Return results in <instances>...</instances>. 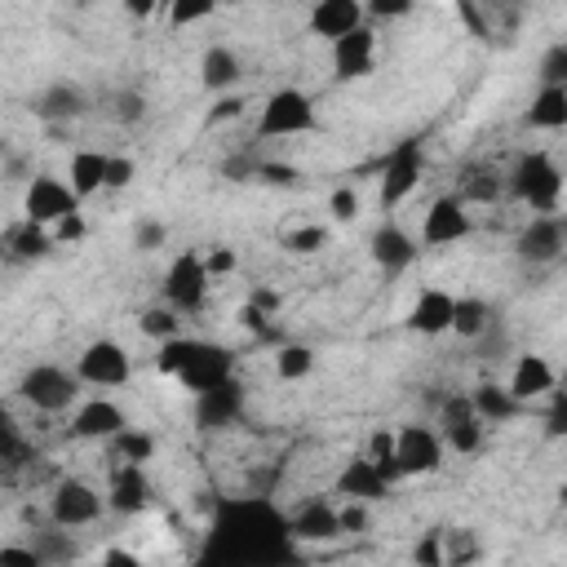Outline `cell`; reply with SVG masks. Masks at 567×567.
<instances>
[{"label":"cell","mask_w":567,"mask_h":567,"mask_svg":"<svg viewBox=\"0 0 567 567\" xmlns=\"http://www.w3.org/2000/svg\"><path fill=\"white\" fill-rule=\"evenodd\" d=\"M164 221H155V217H142L137 226H133V244L142 248V252H155V248H164Z\"/></svg>","instance_id":"7dc6e473"},{"label":"cell","mask_w":567,"mask_h":567,"mask_svg":"<svg viewBox=\"0 0 567 567\" xmlns=\"http://www.w3.org/2000/svg\"><path fill=\"white\" fill-rule=\"evenodd\" d=\"M501 195V173H492V168H474L465 182H461V199L470 204V199H496Z\"/></svg>","instance_id":"60d3db41"},{"label":"cell","mask_w":567,"mask_h":567,"mask_svg":"<svg viewBox=\"0 0 567 567\" xmlns=\"http://www.w3.org/2000/svg\"><path fill=\"white\" fill-rule=\"evenodd\" d=\"M509 394L527 408V403H536V399H549L554 390H558V381H554V363L545 359V354H518L514 359V368H509Z\"/></svg>","instance_id":"603a6c76"},{"label":"cell","mask_w":567,"mask_h":567,"mask_svg":"<svg viewBox=\"0 0 567 567\" xmlns=\"http://www.w3.org/2000/svg\"><path fill=\"white\" fill-rule=\"evenodd\" d=\"M97 567H142V558H137L133 549H124V545H111V549L97 558Z\"/></svg>","instance_id":"680465c9"},{"label":"cell","mask_w":567,"mask_h":567,"mask_svg":"<svg viewBox=\"0 0 567 567\" xmlns=\"http://www.w3.org/2000/svg\"><path fill=\"white\" fill-rule=\"evenodd\" d=\"M239 75H244V62H239V53L230 44H208L199 53V84L208 93H230L239 84Z\"/></svg>","instance_id":"484cf974"},{"label":"cell","mask_w":567,"mask_h":567,"mask_svg":"<svg viewBox=\"0 0 567 567\" xmlns=\"http://www.w3.org/2000/svg\"><path fill=\"white\" fill-rule=\"evenodd\" d=\"M288 523H292V540L297 545H328V540L341 536V509L332 501H319V496L301 501L288 514Z\"/></svg>","instance_id":"ffe728a7"},{"label":"cell","mask_w":567,"mask_h":567,"mask_svg":"<svg viewBox=\"0 0 567 567\" xmlns=\"http://www.w3.org/2000/svg\"><path fill=\"white\" fill-rule=\"evenodd\" d=\"M0 567H49V563L40 558L35 545H4L0 549Z\"/></svg>","instance_id":"681fc988"},{"label":"cell","mask_w":567,"mask_h":567,"mask_svg":"<svg viewBox=\"0 0 567 567\" xmlns=\"http://www.w3.org/2000/svg\"><path fill=\"white\" fill-rule=\"evenodd\" d=\"M496 323V310L487 297H456V315H452V332L461 341H483V332Z\"/></svg>","instance_id":"4dcf8cb0"},{"label":"cell","mask_w":567,"mask_h":567,"mask_svg":"<svg viewBox=\"0 0 567 567\" xmlns=\"http://www.w3.org/2000/svg\"><path fill=\"white\" fill-rule=\"evenodd\" d=\"M421 177H425V146H421V137H408V142H399L394 151H390V159H385V168H381V208L390 213V208H399L416 186H421Z\"/></svg>","instance_id":"8fae6325"},{"label":"cell","mask_w":567,"mask_h":567,"mask_svg":"<svg viewBox=\"0 0 567 567\" xmlns=\"http://www.w3.org/2000/svg\"><path fill=\"white\" fill-rule=\"evenodd\" d=\"M244 111V97H235V93H226V97H217L213 102V111H208V124H221V120H235Z\"/></svg>","instance_id":"6f0895ef"},{"label":"cell","mask_w":567,"mask_h":567,"mask_svg":"<svg viewBox=\"0 0 567 567\" xmlns=\"http://www.w3.org/2000/svg\"><path fill=\"white\" fill-rule=\"evenodd\" d=\"M155 368L173 381H182L190 394H204L221 381H235V350L221 341H204V337H177L168 346H159Z\"/></svg>","instance_id":"7a4b0ae2"},{"label":"cell","mask_w":567,"mask_h":567,"mask_svg":"<svg viewBox=\"0 0 567 567\" xmlns=\"http://www.w3.org/2000/svg\"><path fill=\"white\" fill-rule=\"evenodd\" d=\"M208 284H213V275L204 266V252L186 248V252H177L168 261V270L159 279V301L173 306L177 315H199L204 301H208Z\"/></svg>","instance_id":"8992f818"},{"label":"cell","mask_w":567,"mask_h":567,"mask_svg":"<svg viewBox=\"0 0 567 567\" xmlns=\"http://www.w3.org/2000/svg\"><path fill=\"white\" fill-rule=\"evenodd\" d=\"M102 509H106V496L89 478H80V474H62L53 483V492H49V518H53V527H66V532L89 527V523L102 518Z\"/></svg>","instance_id":"52a82bcc"},{"label":"cell","mask_w":567,"mask_h":567,"mask_svg":"<svg viewBox=\"0 0 567 567\" xmlns=\"http://www.w3.org/2000/svg\"><path fill=\"white\" fill-rule=\"evenodd\" d=\"M266 319H270V315H266L261 306H252V301H248V306H239V323H244V328H252V332H266Z\"/></svg>","instance_id":"91938a15"},{"label":"cell","mask_w":567,"mask_h":567,"mask_svg":"<svg viewBox=\"0 0 567 567\" xmlns=\"http://www.w3.org/2000/svg\"><path fill=\"white\" fill-rule=\"evenodd\" d=\"M315 128H319V111L306 89L284 84L261 102L257 137H297V133H315Z\"/></svg>","instance_id":"277c9868"},{"label":"cell","mask_w":567,"mask_h":567,"mask_svg":"<svg viewBox=\"0 0 567 567\" xmlns=\"http://www.w3.org/2000/svg\"><path fill=\"white\" fill-rule=\"evenodd\" d=\"M106 447H111V465H146V461L155 456V434L128 425V430H120Z\"/></svg>","instance_id":"1f68e13d"},{"label":"cell","mask_w":567,"mask_h":567,"mask_svg":"<svg viewBox=\"0 0 567 567\" xmlns=\"http://www.w3.org/2000/svg\"><path fill=\"white\" fill-rule=\"evenodd\" d=\"M75 377H80V385L115 390V385H124L133 377V354L115 337H97L75 354Z\"/></svg>","instance_id":"9c48e42d"},{"label":"cell","mask_w":567,"mask_h":567,"mask_svg":"<svg viewBox=\"0 0 567 567\" xmlns=\"http://www.w3.org/2000/svg\"><path fill=\"white\" fill-rule=\"evenodd\" d=\"M137 177V164L128 155H111L106 159V190H128Z\"/></svg>","instance_id":"f6af8a7d"},{"label":"cell","mask_w":567,"mask_h":567,"mask_svg":"<svg viewBox=\"0 0 567 567\" xmlns=\"http://www.w3.org/2000/svg\"><path fill=\"white\" fill-rule=\"evenodd\" d=\"M372 66H377V27L372 22L332 44V80H341V84L363 80V75H372Z\"/></svg>","instance_id":"d6986e66"},{"label":"cell","mask_w":567,"mask_h":567,"mask_svg":"<svg viewBox=\"0 0 567 567\" xmlns=\"http://www.w3.org/2000/svg\"><path fill=\"white\" fill-rule=\"evenodd\" d=\"M363 456L390 478V483H399L403 474H399V434L390 430V425H377L372 434H368V447H363Z\"/></svg>","instance_id":"836d02e7"},{"label":"cell","mask_w":567,"mask_h":567,"mask_svg":"<svg viewBox=\"0 0 567 567\" xmlns=\"http://www.w3.org/2000/svg\"><path fill=\"white\" fill-rule=\"evenodd\" d=\"M523 124L527 128H540V133H558L567 128V89H536L527 111H523Z\"/></svg>","instance_id":"f546056e"},{"label":"cell","mask_w":567,"mask_h":567,"mask_svg":"<svg viewBox=\"0 0 567 567\" xmlns=\"http://www.w3.org/2000/svg\"><path fill=\"white\" fill-rule=\"evenodd\" d=\"M106 151H93V146H80V151H71V168H66V182H71V190L80 195V199H89V195H97V190H106Z\"/></svg>","instance_id":"83f0119b"},{"label":"cell","mask_w":567,"mask_h":567,"mask_svg":"<svg viewBox=\"0 0 567 567\" xmlns=\"http://www.w3.org/2000/svg\"><path fill=\"white\" fill-rule=\"evenodd\" d=\"M412 0H368V18H408Z\"/></svg>","instance_id":"11a10c76"},{"label":"cell","mask_w":567,"mask_h":567,"mask_svg":"<svg viewBox=\"0 0 567 567\" xmlns=\"http://www.w3.org/2000/svg\"><path fill=\"white\" fill-rule=\"evenodd\" d=\"M461 22H470V31L478 35V40H492V27H487V18H483V9L478 4H470V0H461Z\"/></svg>","instance_id":"9f6ffc18"},{"label":"cell","mask_w":567,"mask_h":567,"mask_svg":"<svg viewBox=\"0 0 567 567\" xmlns=\"http://www.w3.org/2000/svg\"><path fill=\"white\" fill-rule=\"evenodd\" d=\"M257 182H266V186H297L301 182V173L292 168V164H257Z\"/></svg>","instance_id":"f907efd6"},{"label":"cell","mask_w":567,"mask_h":567,"mask_svg":"<svg viewBox=\"0 0 567 567\" xmlns=\"http://www.w3.org/2000/svg\"><path fill=\"white\" fill-rule=\"evenodd\" d=\"M540 89H567V40H554L536 62Z\"/></svg>","instance_id":"ab89813d"},{"label":"cell","mask_w":567,"mask_h":567,"mask_svg":"<svg viewBox=\"0 0 567 567\" xmlns=\"http://www.w3.org/2000/svg\"><path fill=\"white\" fill-rule=\"evenodd\" d=\"M452 315H456V297L447 288H421L403 315V328L416 337H443L452 332Z\"/></svg>","instance_id":"e0dca14e"},{"label":"cell","mask_w":567,"mask_h":567,"mask_svg":"<svg viewBox=\"0 0 567 567\" xmlns=\"http://www.w3.org/2000/svg\"><path fill=\"white\" fill-rule=\"evenodd\" d=\"M155 501V483L146 474V465H111L106 478V509L111 514H142Z\"/></svg>","instance_id":"2e32d148"},{"label":"cell","mask_w":567,"mask_h":567,"mask_svg":"<svg viewBox=\"0 0 567 567\" xmlns=\"http://www.w3.org/2000/svg\"><path fill=\"white\" fill-rule=\"evenodd\" d=\"M137 328H142V337H151L155 346H168V341L186 337V332H182V315H177L173 306H164V301L146 306V310L137 315Z\"/></svg>","instance_id":"d6a6232c"},{"label":"cell","mask_w":567,"mask_h":567,"mask_svg":"<svg viewBox=\"0 0 567 567\" xmlns=\"http://www.w3.org/2000/svg\"><path fill=\"white\" fill-rule=\"evenodd\" d=\"M204 18H213V0H186V4H173L168 9V22L173 27H195Z\"/></svg>","instance_id":"ee69618b"},{"label":"cell","mask_w":567,"mask_h":567,"mask_svg":"<svg viewBox=\"0 0 567 567\" xmlns=\"http://www.w3.org/2000/svg\"><path fill=\"white\" fill-rule=\"evenodd\" d=\"M558 501H563V505H567V483H563V487H558Z\"/></svg>","instance_id":"e7e4bbea"},{"label":"cell","mask_w":567,"mask_h":567,"mask_svg":"<svg viewBox=\"0 0 567 567\" xmlns=\"http://www.w3.org/2000/svg\"><path fill=\"white\" fill-rule=\"evenodd\" d=\"M412 563L416 567H447V549H443V527H430L416 549H412Z\"/></svg>","instance_id":"b9f144b4"},{"label":"cell","mask_w":567,"mask_h":567,"mask_svg":"<svg viewBox=\"0 0 567 567\" xmlns=\"http://www.w3.org/2000/svg\"><path fill=\"white\" fill-rule=\"evenodd\" d=\"M27 456H31V452H27V443L18 439V430H13V425H4V465H9V470H18V465H27Z\"/></svg>","instance_id":"db71d44e"},{"label":"cell","mask_w":567,"mask_h":567,"mask_svg":"<svg viewBox=\"0 0 567 567\" xmlns=\"http://www.w3.org/2000/svg\"><path fill=\"white\" fill-rule=\"evenodd\" d=\"M439 434L447 443V452H461V456H474L483 447V421L470 403V394H447L443 408H439Z\"/></svg>","instance_id":"5bb4252c"},{"label":"cell","mask_w":567,"mask_h":567,"mask_svg":"<svg viewBox=\"0 0 567 567\" xmlns=\"http://www.w3.org/2000/svg\"><path fill=\"white\" fill-rule=\"evenodd\" d=\"M359 27H368V4L363 0H319L310 9V35H319L328 44L346 40Z\"/></svg>","instance_id":"44dd1931"},{"label":"cell","mask_w":567,"mask_h":567,"mask_svg":"<svg viewBox=\"0 0 567 567\" xmlns=\"http://www.w3.org/2000/svg\"><path fill=\"white\" fill-rule=\"evenodd\" d=\"M31 545L40 549V558H44L49 567H66V563H75V554H80L66 527H58V532H40Z\"/></svg>","instance_id":"f35d334b"},{"label":"cell","mask_w":567,"mask_h":567,"mask_svg":"<svg viewBox=\"0 0 567 567\" xmlns=\"http://www.w3.org/2000/svg\"><path fill=\"white\" fill-rule=\"evenodd\" d=\"M328 213H332L337 221H350V217L359 213V190H354V186H337V190L328 195Z\"/></svg>","instance_id":"c3c4849f"},{"label":"cell","mask_w":567,"mask_h":567,"mask_svg":"<svg viewBox=\"0 0 567 567\" xmlns=\"http://www.w3.org/2000/svg\"><path fill=\"white\" fill-rule=\"evenodd\" d=\"M4 248H9L13 261H40V257H49L58 248V239H53L49 226H35V221L22 217V221H13L4 230Z\"/></svg>","instance_id":"f1b7e54d"},{"label":"cell","mask_w":567,"mask_h":567,"mask_svg":"<svg viewBox=\"0 0 567 567\" xmlns=\"http://www.w3.org/2000/svg\"><path fill=\"white\" fill-rule=\"evenodd\" d=\"M328 226H319V221H306V226H292V230H284V248L292 252V257H315V252H323L328 248Z\"/></svg>","instance_id":"74e56055"},{"label":"cell","mask_w":567,"mask_h":567,"mask_svg":"<svg viewBox=\"0 0 567 567\" xmlns=\"http://www.w3.org/2000/svg\"><path fill=\"white\" fill-rule=\"evenodd\" d=\"M394 434H399V474L403 478H425V474L443 470L447 443H443L439 425L408 421V425H394Z\"/></svg>","instance_id":"30bf717a"},{"label":"cell","mask_w":567,"mask_h":567,"mask_svg":"<svg viewBox=\"0 0 567 567\" xmlns=\"http://www.w3.org/2000/svg\"><path fill=\"white\" fill-rule=\"evenodd\" d=\"M18 394H22V403H31L35 412L58 416V412L80 408V403H75V399H80V377H75V368L35 363V368H27V372H22Z\"/></svg>","instance_id":"5b68a950"},{"label":"cell","mask_w":567,"mask_h":567,"mask_svg":"<svg viewBox=\"0 0 567 567\" xmlns=\"http://www.w3.org/2000/svg\"><path fill=\"white\" fill-rule=\"evenodd\" d=\"M248 301H252V306H261L266 315H275V306H279V297H275V292H266V288H257Z\"/></svg>","instance_id":"94428289"},{"label":"cell","mask_w":567,"mask_h":567,"mask_svg":"<svg viewBox=\"0 0 567 567\" xmlns=\"http://www.w3.org/2000/svg\"><path fill=\"white\" fill-rule=\"evenodd\" d=\"M120 430H128V416H124V408H120L115 399H106V394H93V399H84V403L71 412V434H75V439L111 443Z\"/></svg>","instance_id":"9a60e30c"},{"label":"cell","mask_w":567,"mask_h":567,"mask_svg":"<svg viewBox=\"0 0 567 567\" xmlns=\"http://www.w3.org/2000/svg\"><path fill=\"white\" fill-rule=\"evenodd\" d=\"M315 372V350L306 341H284L275 350V377L279 381H306Z\"/></svg>","instance_id":"e575fe53"},{"label":"cell","mask_w":567,"mask_h":567,"mask_svg":"<svg viewBox=\"0 0 567 567\" xmlns=\"http://www.w3.org/2000/svg\"><path fill=\"white\" fill-rule=\"evenodd\" d=\"M124 9H128L133 18H151V13H155V4H146V0H142V4H124Z\"/></svg>","instance_id":"6125c7cd"},{"label":"cell","mask_w":567,"mask_h":567,"mask_svg":"<svg viewBox=\"0 0 567 567\" xmlns=\"http://www.w3.org/2000/svg\"><path fill=\"white\" fill-rule=\"evenodd\" d=\"M505 186L523 208H532V217L558 213V204H563V168L549 151H523L514 159Z\"/></svg>","instance_id":"3957f363"},{"label":"cell","mask_w":567,"mask_h":567,"mask_svg":"<svg viewBox=\"0 0 567 567\" xmlns=\"http://www.w3.org/2000/svg\"><path fill=\"white\" fill-rule=\"evenodd\" d=\"M204 266H208V275L217 279V275H230V270L239 266V257H235V248H226V244H213V248L204 252Z\"/></svg>","instance_id":"816d5d0a"},{"label":"cell","mask_w":567,"mask_h":567,"mask_svg":"<svg viewBox=\"0 0 567 567\" xmlns=\"http://www.w3.org/2000/svg\"><path fill=\"white\" fill-rule=\"evenodd\" d=\"M337 509H341V536H363V532H368L372 514H368L363 501H346V505H337Z\"/></svg>","instance_id":"bcb514c9"},{"label":"cell","mask_w":567,"mask_h":567,"mask_svg":"<svg viewBox=\"0 0 567 567\" xmlns=\"http://www.w3.org/2000/svg\"><path fill=\"white\" fill-rule=\"evenodd\" d=\"M567 248V217L563 213H545V217H532L518 239H514V252L527 261V266H549L558 261Z\"/></svg>","instance_id":"4fadbf2b"},{"label":"cell","mask_w":567,"mask_h":567,"mask_svg":"<svg viewBox=\"0 0 567 567\" xmlns=\"http://www.w3.org/2000/svg\"><path fill=\"white\" fill-rule=\"evenodd\" d=\"M84 111H89V97H84V89L71 84V80H53V84H44V89L31 97V115H35L40 124H49V128H62V124L80 120Z\"/></svg>","instance_id":"ac0fdd59"},{"label":"cell","mask_w":567,"mask_h":567,"mask_svg":"<svg viewBox=\"0 0 567 567\" xmlns=\"http://www.w3.org/2000/svg\"><path fill=\"white\" fill-rule=\"evenodd\" d=\"M89 235V221H84V213H71V217H62L58 226H53V239L58 244H80Z\"/></svg>","instance_id":"f5cc1de1"},{"label":"cell","mask_w":567,"mask_h":567,"mask_svg":"<svg viewBox=\"0 0 567 567\" xmlns=\"http://www.w3.org/2000/svg\"><path fill=\"white\" fill-rule=\"evenodd\" d=\"M190 567H301V549L270 496H217Z\"/></svg>","instance_id":"6da1fadb"},{"label":"cell","mask_w":567,"mask_h":567,"mask_svg":"<svg viewBox=\"0 0 567 567\" xmlns=\"http://www.w3.org/2000/svg\"><path fill=\"white\" fill-rule=\"evenodd\" d=\"M239 412H244V390H239V381H221V385L195 394V421H199L204 430H226V425L239 421Z\"/></svg>","instance_id":"d4e9b609"},{"label":"cell","mask_w":567,"mask_h":567,"mask_svg":"<svg viewBox=\"0 0 567 567\" xmlns=\"http://www.w3.org/2000/svg\"><path fill=\"white\" fill-rule=\"evenodd\" d=\"M540 425H545V439H567V390H554L549 394Z\"/></svg>","instance_id":"7bdbcfd3"},{"label":"cell","mask_w":567,"mask_h":567,"mask_svg":"<svg viewBox=\"0 0 567 567\" xmlns=\"http://www.w3.org/2000/svg\"><path fill=\"white\" fill-rule=\"evenodd\" d=\"M470 403H474V412H478V421L483 425H505V421H514L518 412H523V403L509 394V385H501V381H478L474 390H470Z\"/></svg>","instance_id":"4316f807"},{"label":"cell","mask_w":567,"mask_h":567,"mask_svg":"<svg viewBox=\"0 0 567 567\" xmlns=\"http://www.w3.org/2000/svg\"><path fill=\"white\" fill-rule=\"evenodd\" d=\"M470 230H474V217H470V204L461 195H439L421 217V244L425 248L461 244V239H470Z\"/></svg>","instance_id":"7c38bea8"},{"label":"cell","mask_w":567,"mask_h":567,"mask_svg":"<svg viewBox=\"0 0 567 567\" xmlns=\"http://www.w3.org/2000/svg\"><path fill=\"white\" fill-rule=\"evenodd\" d=\"M443 549H447V567H474L483 558V540L474 527H443Z\"/></svg>","instance_id":"d590c367"},{"label":"cell","mask_w":567,"mask_h":567,"mask_svg":"<svg viewBox=\"0 0 567 567\" xmlns=\"http://www.w3.org/2000/svg\"><path fill=\"white\" fill-rule=\"evenodd\" d=\"M71 213H80V195L71 190V182L66 177H53V173H31V182L22 190V217L53 230Z\"/></svg>","instance_id":"ba28073f"},{"label":"cell","mask_w":567,"mask_h":567,"mask_svg":"<svg viewBox=\"0 0 567 567\" xmlns=\"http://www.w3.org/2000/svg\"><path fill=\"white\" fill-rule=\"evenodd\" d=\"M9 182H22V159L18 155H9Z\"/></svg>","instance_id":"be15d7a7"},{"label":"cell","mask_w":567,"mask_h":567,"mask_svg":"<svg viewBox=\"0 0 567 567\" xmlns=\"http://www.w3.org/2000/svg\"><path fill=\"white\" fill-rule=\"evenodd\" d=\"M106 115H111L115 124H124V128L142 124V120H146V93H142V89H115L111 102H106Z\"/></svg>","instance_id":"8d00e7d4"},{"label":"cell","mask_w":567,"mask_h":567,"mask_svg":"<svg viewBox=\"0 0 567 567\" xmlns=\"http://www.w3.org/2000/svg\"><path fill=\"white\" fill-rule=\"evenodd\" d=\"M368 252H372V261H377L385 275H403V270L416 261L421 244H416L399 221H381V226L372 230V239H368Z\"/></svg>","instance_id":"7402d4cb"},{"label":"cell","mask_w":567,"mask_h":567,"mask_svg":"<svg viewBox=\"0 0 567 567\" xmlns=\"http://www.w3.org/2000/svg\"><path fill=\"white\" fill-rule=\"evenodd\" d=\"M390 487H394V483H390L368 456H350V461L341 465V474H337V496H346V501L372 505V501H385Z\"/></svg>","instance_id":"cb8c5ba5"}]
</instances>
